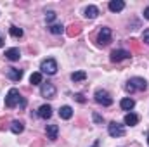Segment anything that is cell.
Returning <instances> with one entry per match:
<instances>
[{
	"instance_id": "6da1fadb",
	"label": "cell",
	"mask_w": 149,
	"mask_h": 147,
	"mask_svg": "<svg viewBox=\"0 0 149 147\" xmlns=\"http://www.w3.org/2000/svg\"><path fill=\"white\" fill-rule=\"evenodd\" d=\"M146 88H148V81H146L144 78H139V76L132 78V80L125 85V90H127L128 94H134L135 90H146Z\"/></svg>"
},
{
	"instance_id": "7a4b0ae2",
	"label": "cell",
	"mask_w": 149,
	"mask_h": 147,
	"mask_svg": "<svg viewBox=\"0 0 149 147\" xmlns=\"http://www.w3.org/2000/svg\"><path fill=\"white\" fill-rule=\"evenodd\" d=\"M94 97H95V102L97 104H101V106H104V107H108V106H111L113 104V97L106 92V90H95V94H94Z\"/></svg>"
},
{
	"instance_id": "3957f363",
	"label": "cell",
	"mask_w": 149,
	"mask_h": 147,
	"mask_svg": "<svg viewBox=\"0 0 149 147\" xmlns=\"http://www.w3.org/2000/svg\"><path fill=\"white\" fill-rule=\"evenodd\" d=\"M19 101H21L19 90H17V88H10L9 94H7V97H5V106H7L9 109H12V107H16V106L19 104Z\"/></svg>"
},
{
	"instance_id": "277c9868",
	"label": "cell",
	"mask_w": 149,
	"mask_h": 147,
	"mask_svg": "<svg viewBox=\"0 0 149 147\" xmlns=\"http://www.w3.org/2000/svg\"><path fill=\"white\" fill-rule=\"evenodd\" d=\"M40 69H42V73L56 74V73H57V62H56V59L49 57V59L42 61V64H40Z\"/></svg>"
},
{
	"instance_id": "5b68a950",
	"label": "cell",
	"mask_w": 149,
	"mask_h": 147,
	"mask_svg": "<svg viewBox=\"0 0 149 147\" xmlns=\"http://www.w3.org/2000/svg\"><path fill=\"white\" fill-rule=\"evenodd\" d=\"M56 94H57V90H56V87L52 85V83H42V87H40V95L42 97H45V99H54L56 97Z\"/></svg>"
},
{
	"instance_id": "8992f818",
	"label": "cell",
	"mask_w": 149,
	"mask_h": 147,
	"mask_svg": "<svg viewBox=\"0 0 149 147\" xmlns=\"http://www.w3.org/2000/svg\"><path fill=\"white\" fill-rule=\"evenodd\" d=\"M108 133H109L111 137H123V135H125V128H123V125H120V123H116V121H111V123L108 125Z\"/></svg>"
},
{
	"instance_id": "52a82bcc",
	"label": "cell",
	"mask_w": 149,
	"mask_h": 147,
	"mask_svg": "<svg viewBox=\"0 0 149 147\" xmlns=\"http://www.w3.org/2000/svg\"><path fill=\"white\" fill-rule=\"evenodd\" d=\"M97 43L102 45V47L111 43V30H109V28H102V30L99 31V35H97Z\"/></svg>"
},
{
	"instance_id": "ba28073f",
	"label": "cell",
	"mask_w": 149,
	"mask_h": 147,
	"mask_svg": "<svg viewBox=\"0 0 149 147\" xmlns=\"http://www.w3.org/2000/svg\"><path fill=\"white\" fill-rule=\"evenodd\" d=\"M130 52L128 50H123V49H118V50H113L111 52V61L113 62H120V61H125V59H130Z\"/></svg>"
},
{
	"instance_id": "9c48e42d",
	"label": "cell",
	"mask_w": 149,
	"mask_h": 147,
	"mask_svg": "<svg viewBox=\"0 0 149 147\" xmlns=\"http://www.w3.org/2000/svg\"><path fill=\"white\" fill-rule=\"evenodd\" d=\"M5 57H7L9 61H19V57H21V52H19V49H17V47L7 49V50H5Z\"/></svg>"
},
{
	"instance_id": "30bf717a",
	"label": "cell",
	"mask_w": 149,
	"mask_h": 147,
	"mask_svg": "<svg viewBox=\"0 0 149 147\" xmlns=\"http://www.w3.org/2000/svg\"><path fill=\"white\" fill-rule=\"evenodd\" d=\"M38 116H40L42 119H49V118L52 116V107H50L49 104L40 106V109H38Z\"/></svg>"
},
{
	"instance_id": "8fae6325",
	"label": "cell",
	"mask_w": 149,
	"mask_h": 147,
	"mask_svg": "<svg viewBox=\"0 0 149 147\" xmlns=\"http://www.w3.org/2000/svg\"><path fill=\"white\" fill-rule=\"evenodd\" d=\"M7 76H9L12 81H19V80L23 78V71L17 69V68H9V69H7Z\"/></svg>"
},
{
	"instance_id": "7c38bea8",
	"label": "cell",
	"mask_w": 149,
	"mask_h": 147,
	"mask_svg": "<svg viewBox=\"0 0 149 147\" xmlns=\"http://www.w3.org/2000/svg\"><path fill=\"white\" fill-rule=\"evenodd\" d=\"M120 107H121L123 111H132L134 107H135V101H134V99H130V97H125V99H121Z\"/></svg>"
},
{
	"instance_id": "4fadbf2b",
	"label": "cell",
	"mask_w": 149,
	"mask_h": 147,
	"mask_svg": "<svg viewBox=\"0 0 149 147\" xmlns=\"http://www.w3.org/2000/svg\"><path fill=\"white\" fill-rule=\"evenodd\" d=\"M59 135V126L57 125H47V139L56 140Z\"/></svg>"
},
{
	"instance_id": "5bb4252c",
	"label": "cell",
	"mask_w": 149,
	"mask_h": 147,
	"mask_svg": "<svg viewBox=\"0 0 149 147\" xmlns=\"http://www.w3.org/2000/svg\"><path fill=\"white\" fill-rule=\"evenodd\" d=\"M108 7H109L111 12H120V10L125 9V2H123V0H111Z\"/></svg>"
},
{
	"instance_id": "9a60e30c",
	"label": "cell",
	"mask_w": 149,
	"mask_h": 147,
	"mask_svg": "<svg viewBox=\"0 0 149 147\" xmlns=\"http://www.w3.org/2000/svg\"><path fill=\"white\" fill-rule=\"evenodd\" d=\"M83 14H85V17H87V19H94V17H97L99 9H97L95 5H88V7H85Z\"/></svg>"
},
{
	"instance_id": "2e32d148",
	"label": "cell",
	"mask_w": 149,
	"mask_h": 147,
	"mask_svg": "<svg viewBox=\"0 0 149 147\" xmlns=\"http://www.w3.org/2000/svg\"><path fill=\"white\" fill-rule=\"evenodd\" d=\"M137 123H139V116H137V114H134V112L125 114V125H128V126H135Z\"/></svg>"
},
{
	"instance_id": "e0dca14e",
	"label": "cell",
	"mask_w": 149,
	"mask_h": 147,
	"mask_svg": "<svg viewBox=\"0 0 149 147\" xmlns=\"http://www.w3.org/2000/svg\"><path fill=\"white\" fill-rule=\"evenodd\" d=\"M59 116H61V119H70V118L73 116V109H71L70 106H63V107L59 109Z\"/></svg>"
},
{
	"instance_id": "ac0fdd59",
	"label": "cell",
	"mask_w": 149,
	"mask_h": 147,
	"mask_svg": "<svg viewBox=\"0 0 149 147\" xmlns=\"http://www.w3.org/2000/svg\"><path fill=\"white\" fill-rule=\"evenodd\" d=\"M10 130H12V133H21V132L24 130V125H23L21 121H17V119H16V121H12V123H10Z\"/></svg>"
},
{
	"instance_id": "d6986e66",
	"label": "cell",
	"mask_w": 149,
	"mask_h": 147,
	"mask_svg": "<svg viewBox=\"0 0 149 147\" xmlns=\"http://www.w3.org/2000/svg\"><path fill=\"white\" fill-rule=\"evenodd\" d=\"M87 78V73L85 71H74L73 74H71V80H73L74 83H78V81H83Z\"/></svg>"
},
{
	"instance_id": "ffe728a7",
	"label": "cell",
	"mask_w": 149,
	"mask_h": 147,
	"mask_svg": "<svg viewBox=\"0 0 149 147\" xmlns=\"http://www.w3.org/2000/svg\"><path fill=\"white\" fill-rule=\"evenodd\" d=\"M30 83L33 85H42V73H33L30 76Z\"/></svg>"
},
{
	"instance_id": "44dd1931",
	"label": "cell",
	"mask_w": 149,
	"mask_h": 147,
	"mask_svg": "<svg viewBox=\"0 0 149 147\" xmlns=\"http://www.w3.org/2000/svg\"><path fill=\"white\" fill-rule=\"evenodd\" d=\"M49 30H50V33H52V35H61V33L64 31L63 24H52V26H50Z\"/></svg>"
},
{
	"instance_id": "7402d4cb",
	"label": "cell",
	"mask_w": 149,
	"mask_h": 147,
	"mask_svg": "<svg viewBox=\"0 0 149 147\" xmlns=\"http://www.w3.org/2000/svg\"><path fill=\"white\" fill-rule=\"evenodd\" d=\"M9 31H10V35H12L14 38H21V37H23V30H21V28H17V26H10V30H9Z\"/></svg>"
},
{
	"instance_id": "603a6c76",
	"label": "cell",
	"mask_w": 149,
	"mask_h": 147,
	"mask_svg": "<svg viewBox=\"0 0 149 147\" xmlns=\"http://www.w3.org/2000/svg\"><path fill=\"white\" fill-rule=\"evenodd\" d=\"M45 19H47V23H52V21L56 19V12H54V10H49L47 16H45Z\"/></svg>"
},
{
	"instance_id": "cb8c5ba5",
	"label": "cell",
	"mask_w": 149,
	"mask_h": 147,
	"mask_svg": "<svg viewBox=\"0 0 149 147\" xmlns=\"http://www.w3.org/2000/svg\"><path fill=\"white\" fill-rule=\"evenodd\" d=\"M92 118H94V121H95L97 125H102V123H104V118H102V116H99L97 112H94V114H92Z\"/></svg>"
},
{
	"instance_id": "d4e9b609",
	"label": "cell",
	"mask_w": 149,
	"mask_h": 147,
	"mask_svg": "<svg viewBox=\"0 0 149 147\" xmlns=\"http://www.w3.org/2000/svg\"><path fill=\"white\" fill-rule=\"evenodd\" d=\"M142 42L149 45V28L148 30H144V33H142Z\"/></svg>"
},
{
	"instance_id": "484cf974",
	"label": "cell",
	"mask_w": 149,
	"mask_h": 147,
	"mask_svg": "<svg viewBox=\"0 0 149 147\" xmlns=\"http://www.w3.org/2000/svg\"><path fill=\"white\" fill-rule=\"evenodd\" d=\"M74 99H76V101H78V102H81V104H83V102H85V97H83V95H81V94H76V95H74Z\"/></svg>"
},
{
	"instance_id": "4316f807",
	"label": "cell",
	"mask_w": 149,
	"mask_h": 147,
	"mask_svg": "<svg viewBox=\"0 0 149 147\" xmlns=\"http://www.w3.org/2000/svg\"><path fill=\"white\" fill-rule=\"evenodd\" d=\"M144 19H148V21H149V7L144 9Z\"/></svg>"
},
{
	"instance_id": "83f0119b",
	"label": "cell",
	"mask_w": 149,
	"mask_h": 147,
	"mask_svg": "<svg viewBox=\"0 0 149 147\" xmlns=\"http://www.w3.org/2000/svg\"><path fill=\"white\" fill-rule=\"evenodd\" d=\"M99 144H101V142L97 140V142H95V144H94V146H92V147H99Z\"/></svg>"
},
{
	"instance_id": "f1b7e54d",
	"label": "cell",
	"mask_w": 149,
	"mask_h": 147,
	"mask_svg": "<svg viewBox=\"0 0 149 147\" xmlns=\"http://www.w3.org/2000/svg\"><path fill=\"white\" fill-rule=\"evenodd\" d=\"M0 47H3V38H0Z\"/></svg>"
},
{
	"instance_id": "f546056e",
	"label": "cell",
	"mask_w": 149,
	"mask_h": 147,
	"mask_svg": "<svg viewBox=\"0 0 149 147\" xmlns=\"http://www.w3.org/2000/svg\"><path fill=\"white\" fill-rule=\"evenodd\" d=\"M148 144H149V132H148Z\"/></svg>"
}]
</instances>
